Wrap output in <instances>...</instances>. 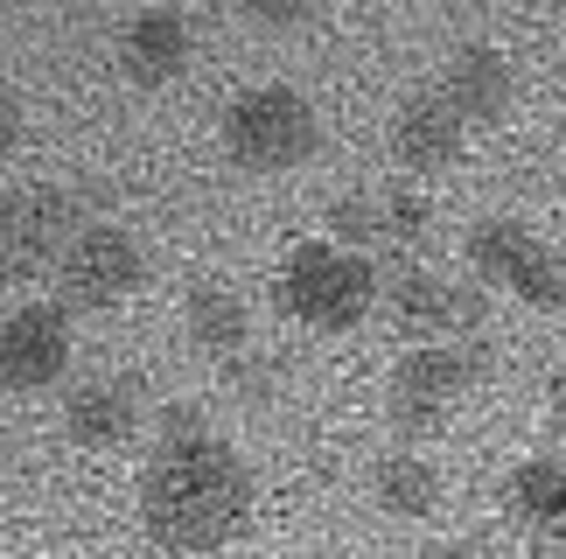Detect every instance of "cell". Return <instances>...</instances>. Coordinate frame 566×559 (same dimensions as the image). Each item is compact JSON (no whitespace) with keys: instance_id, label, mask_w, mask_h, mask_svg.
<instances>
[{"instance_id":"cell-1","label":"cell","mask_w":566,"mask_h":559,"mask_svg":"<svg viewBox=\"0 0 566 559\" xmlns=\"http://www.w3.org/2000/svg\"><path fill=\"white\" fill-rule=\"evenodd\" d=\"M252 518V468L217 434L155 441L140 468V525L168 552H217Z\"/></svg>"},{"instance_id":"cell-2","label":"cell","mask_w":566,"mask_h":559,"mask_svg":"<svg viewBox=\"0 0 566 559\" xmlns=\"http://www.w3.org/2000/svg\"><path fill=\"white\" fill-rule=\"evenodd\" d=\"M315 147H322V119L287 84H252L224 105V155L252 176H287Z\"/></svg>"},{"instance_id":"cell-3","label":"cell","mask_w":566,"mask_h":559,"mask_svg":"<svg viewBox=\"0 0 566 559\" xmlns=\"http://www.w3.org/2000/svg\"><path fill=\"white\" fill-rule=\"evenodd\" d=\"M378 294V273L364 252H343V245H294L287 252V273H280V300L315 321V329H350V321H364V308H371Z\"/></svg>"},{"instance_id":"cell-4","label":"cell","mask_w":566,"mask_h":559,"mask_svg":"<svg viewBox=\"0 0 566 559\" xmlns=\"http://www.w3.org/2000/svg\"><path fill=\"white\" fill-rule=\"evenodd\" d=\"M475 378H483V350H462V342L406 350L399 371H391V426L399 434H441L454 399H469Z\"/></svg>"},{"instance_id":"cell-5","label":"cell","mask_w":566,"mask_h":559,"mask_svg":"<svg viewBox=\"0 0 566 559\" xmlns=\"http://www.w3.org/2000/svg\"><path fill=\"white\" fill-rule=\"evenodd\" d=\"M469 260L483 280H496V287H511V294H525L532 308H559L566 287H559V260L546 245H538V231L532 224H517V218H483L469 231Z\"/></svg>"},{"instance_id":"cell-6","label":"cell","mask_w":566,"mask_h":559,"mask_svg":"<svg viewBox=\"0 0 566 559\" xmlns=\"http://www.w3.org/2000/svg\"><path fill=\"white\" fill-rule=\"evenodd\" d=\"M63 300H77V308H113V300H126L147 280V260L134 245V231L119 224H84L71 245H63Z\"/></svg>"},{"instance_id":"cell-7","label":"cell","mask_w":566,"mask_h":559,"mask_svg":"<svg viewBox=\"0 0 566 559\" xmlns=\"http://www.w3.org/2000/svg\"><path fill=\"white\" fill-rule=\"evenodd\" d=\"M71 363V315L56 300H29V308L0 315V384L8 392H42Z\"/></svg>"},{"instance_id":"cell-8","label":"cell","mask_w":566,"mask_h":559,"mask_svg":"<svg viewBox=\"0 0 566 559\" xmlns=\"http://www.w3.org/2000/svg\"><path fill=\"white\" fill-rule=\"evenodd\" d=\"M511 92H517V71L511 56L496 50V42H462V50L441 56V84H433V98L454 113V126H490L511 113Z\"/></svg>"},{"instance_id":"cell-9","label":"cell","mask_w":566,"mask_h":559,"mask_svg":"<svg viewBox=\"0 0 566 559\" xmlns=\"http://www.w3.org/2000/svg\"><path fill=\"white\" fill-rule=\"evenodd\" d=\"M147 420V384L134 371H98L63 399V434L77 447H126Z\"/></svg>"},{"instance_id":"cell-10","label":"cell","mask_w":566,"mask_h":559,"mask_svg":"<svg viewBox=\"0 0 566 559\" xmlns=\"http://www.w3.org/2000/svg\"><path fill=\"white\" fill-rule=\"evenodd\" d=\"M385 300H391V321L412 336H469L490 315L483 287H454L448 273H399L385 287Z\"/></svg>"},{"instance_id":"cell-11","label":"cell","mask_w":566,"mask_h":559,"mask_svg":"<svg viewBox=\"0 0 566 559\" xmlns=\"http://www.w3.org/2000/svg\"><path fill=\"white\" fill-rule=\"evenodd\" d=\"M119 71L134 84H176L189 71V21L176 8H140L134 21L119 29Z\"/></svg>"},{"instance_id":"cell-12","label":"cell","mask_w":566,"mask_h":559,"mask_svg":"<svg viewBox=\"0 0 566 559\" xmlns=\"http://www.w3.org/2000/svg\"><path fill=\"white\" fill-rule=\"evenodd\" d=\"M462 147H469V134L454 126V113L433 92L406 98L399 113H391V155H399L412 176H441V168L462 161Z\"/></svg>"},{"instance_id":"cell-13","label":"cell","mask_w":566,"mask_h":559,"mask_svg":"<svg viewBox=\"0 0 566 559\" xmlns=\"http://www.w3.org/2000/svg\"><path fill=\"white\" fill-rule=\"evenodd\" d=\"M0 224H8V245L14 260H63V245L77 239V203L63 197V189H21V197L0 203Z\"/></svg>"},{"instance_id":"cell-14","label":"cell","mask_w":566,"mask_h":559,"mask_svg":"<svg viewBox=\"0 0 566 559\" xmlns=\"http://www.w3.org/2000/svg\"><path fill=\"white\" fill-rule=\"evenodd\" d=\"M182 329L189 342L203 357H245V342H252V315H245V300H238L231 287H217V280H203V287L189 294V308H182Z\"/></svg>"},{"instance_id":"cell-15","label":"cell","mask_w":566,"mask_h":559,"mask_svg":"<svg viewBox=\"0 0 566 559\" xmlns=\"http://www.w3.org/2000/svg\"><path fill=\"white\" fill-rule=\"evenodd\" d=\"M371 489H378V510H391V518H427L441 504V476L420 455H378Z\"/></svg>"},{"instance_id":"cell-16","label":"cell","mask_w":566,"mask_h":559,"mask_svg":"<svg viewBox=\"0 0 566 559\" xmlns=\"http://www.w3.org/2000/svg\"><path fill=\"white\" fill-rule=\"evenodd\" d=\"M504 504H511L532 531H553V518H559V462H553V455H532V462L504 483Z\"/></svg>"},{"instance_id":"cell-17","label":"cell","mask_w":566,"mask_h":559,"mask_svg":"<svg viewBox=\"0 0 566 559\" xmlns=\"http://www.w3.org/2000/svg\"><path fill=\"white\" fill-rule=\"evenodd\" d=\"M427 224H433V210H427L420 189H385L378 197V239L385 245H420Z\"/></svg>"},{"instance_id":"cell-18","label":"cell","mask_w":566,"mask_h":559,"mask_svg":"<svg viewBox=\"0 0 566 559\" xmlns=\"http://www.w3.org/2000/svg\"><path fill=\"white\" fill-rule=\"evenodd\" d=\"M329 231L343 239V252L385 245V239H378V197H336V203H329Z\"/></svg>"},{"instance_id":"cell-19","label":"cell","mask_w":566,"mask_h":559,"mask_svg":"<svg viewBox=\"0 0 566 559\" xmlns=\"http://www.w3.org/2000/svg\"><path fill=\"white\" fill-rule=\"evenodd\" d=\"M245 21H259V29H294V21H308V8L301 0H252Z\"/></svg>"},{"instance_id":"cell-20","label":"cell","mask_w":566,"mask_h":559,"mask_svg":"<svg viewBox=\"0 0 566 559\" xmlns=\"http://www.w3.org/2000/svg\"><path fill=\"white\" fill-rule=\"evenodd\" d=\"M21 134H29V113H21V98L14 92H0V161L21 147Z\"/></svg>"},{"instance_id":"cell-21","label":"cell","mask_w":566,"mask_h":559,"mask_svg":"<svg viewBox=\"0 0 566 559\" xmlns=\"http://www.w3.org/2000/svg\"><path fill=\"white\" fill-rule=\"evenodd\" d=\"M189 434H203V413L196 405H161V441H189Z\"/></svg>"},{"instance_id":"cell-22","label":"cell","mask_w":566,"mask_h":559,"mask_svg":"<svg viewBox=\"0 0 566 559\" xmlns=\"http://www.w3.org/2000/svg\"><path fill=\"white\" fill-rule=\"evenodd\" d=\"M420 559H475V546L469 539H433V546H420Z\"/></svg>"},{"instance_id":"cell-23","label":"cell","mask_w":566,"mask_h":559,"mask_svg":"<svg viewBox=\"0 0 566 559\" xmlns=\"http://www.w3.org/2000/svg\"><path fill=\"white\" fill-rule=\"evenodd\" d=\"M14 266H21V260H14V245H8V224H0V280H8Z\"/></svg>"},{"instance_id":"cell-24","label":"cell","mask_w":566,"mask_h":559,"mask_svg":"<svg viewBox=\"0 0 566 559\" xmlns=\"http://www.w3.org/2000/svg\"><path fill=\"white\" fill-rule=\"evenodd\" d=\"M322 559H357V552H322Z\"/></svg>"},{"instance_id":"cell-25","label":"cell","mask_w":566,"mask_h":559,"mask_svg":"<svg viewBox=\"0 0 566 559\" xmlns=\"http://www.w3.org/2000/svg\"><path fill=\"white\" fill-rule=\"evenodd\" d=\"M245 559H266V552H245Z\"/></svg>"}]
</instances>
